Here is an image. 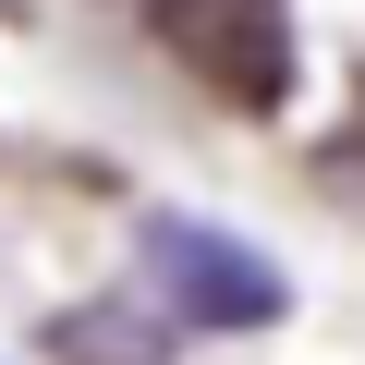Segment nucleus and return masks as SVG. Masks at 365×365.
Masks as SVG:
<instances>
[{"label": "nucleus", "mask_w": 365, "mask_h": 365, "mask_svg": "<svg viewBox=\"0 0 365 365\" xmlns=\"http://www.w3.org/2000/svg\"><path fill=\"white\" fill-rule=\"evenodd\" d=\"M158 268L182 280V304H195V317H220V329H256V317H280V280H268L244 244H207V232H158Z\"/></svg>", "instance_id": "obj_2"}, {"label": "nucleus", "mask_w": 365, "mask_h": 365, "mask_svg": "<svg viewBox=\"0 0 365 365\" xmlns=\"http://www.w3.org/2000/svg\"><path fill=\"white\" fill-rule=\"evenodd\" d=\"M146 25L158 49L195 73L207 98L232 110H280L292 98V13L280 0H146Z\"/></svg>", "instance_id": "obj_1"}]
</instances>
